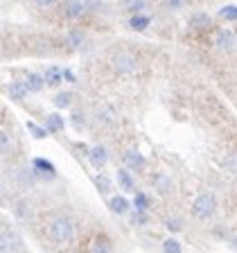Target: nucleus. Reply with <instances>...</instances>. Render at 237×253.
<instances>
[{
	"label": "nucleus",
	"instance_id": "f257e3e1",
	"mask_svg": "<svg viewBox=\"0 0 237 253\" xmlns=\"http://www.w3.org/2000/svg\"><path fill=\"white\" fill-rule=\"evenodd\" d=\"M47 237H50L54 244H59V247H66V244L73 242V237H75V224L63 215L54 217V219L47 224Z\"/></svg>",
	"mask_w": 237,
	"mask_h": 253
},
{
	"label": "nucleus",
	"instance_id": "f03ea898",
	"mask_svg": "<svg viewBox=\"0 0 237 253\" xmlns=\"http://www.w3.org/2000/svg\"><path fill=\"white\" fill-rule=\"evenodd\" d=\"M111 68L116 70V73L129 75L140 68V61H138V57L133 52H129V50H118V52L111 57Z\"/></svg>",
	"mask_w": 237,
	"mask_h": 253
},
{
	"label": "nucleus",
	"instance_id": "7ed1b4c3",
	"mask_svg": "<svg viewBox=\"0 0 237 253\" xmlns=\"http://www.w3.org/2000/svg\"><path fill=\"white\" fill-rule=\"evenodd\" d=\"M217 211V199L215 195H199L195 199V204H192V215L199 217V219H208V217H212Z\"/></svg>",
	"mask_w": 237,
	"mask_h": 253
},
{
	"label": "nucleus",
	"instance_id": "20e7f679",
	"mask_svg": "<svg viewBox=\"0 0 237 253\" xmlns=\"http://www.w3.org/2000/svg\"><path fill=\"white\" fill-rule=\"evenodd\" d=\"M25 244L23 237L16 231H2L0 233V253H23Z\"/></svg>",
	"mask_w": 237,
	"mask_h": 253
},
{
	"label": "nucleus",
	"instance_id": "39448f33",
	"mask_svg": "<svg viewBox=\"0 0 237 253\" xmlns=\"http://www.w3.org/2000/svg\"><path fill=\"white\" fill-rule=\"evenodd\" d=\"M61 14L68 18V21H77V18H81V16L86 14V5L84 0H66L61 7Z\"/></svg>",
	"mask_w": 237,
	"mask_h": 253
},
{
	"label": "nucleus",
	"instance_id": "423d86ee",
	"mask_svg": "<svg viewBox=\"0 0 237 253\" xmlns=\"http://www.w3.org/2000/svg\"><path fill=\"white\" fill-rule=\"evenodd\" d=\"M215 43L221 52H233L235 50V30H217Z\"/></svg>",
	"mask_w": 237,
	"mask_h": 253
},
{
	"label": "nucleus",
	"instance_id": "0eeeda50",
	"mask_svg": "<svg viewBox=\"0 0 237 253\" xmlns=\"http://www.w3.org/2000/svg\"><path fill=\"white\" fill-rule=\"evenodd\" d=\"M95 120H97V125H100V126L109 129V126L118 125V113H116V109H113V106H102V109L97 111Z\"/></svg>",
	"mask_w": 237,
	"mask_h": 253
},
{
	"label": "nucleus",
	"instance_id": "6e6552de",
	"mask_svg": "<svg viewBox=\"0 0 237 253\" xmlns=\"http://www.w3.org/2000/svg\"><path fill=\"white\" fill-rule=\"evenodd\" d=\"M190 27L192 30H210V25H212V18H210V14H205V11H197V14H192L190 16Z\"/></svg>",
	"mask_w": 237,
	"mask_h": 253
},
{
	"label": "nucleus",
	"instance_id": "1a4fd4ad",
	"mask_svg": "<svg viewBox=\"0 0 237 253\" xmlns=\"http://www.w3.org/2000/svg\"><path fill=\"white\" fill-rule=\"evenodd\" d=\"M124 165L129 169H133V172H142L145 169V158H142V154L140 152H126L124 154Z\"/></svg>",
	"mask_w": 237,
	"mask_h": 253
},
{
	"label": "nucleus",
	"instance_id": "9d476101",
	"mask_svg": "<svg viewBox=\"0 0 237 253\" xmlns=\"http://www.w3.org/2000/svg\"><path fill=\"white\" fill-rule=\"evenodd\" d=\"M23 86H25L27 93H39V90H43V86H45V82H43L41 75L37 73H30L27 75V79L23 82Z\"/></svg>",
	"mask_w": 237,
	"mask_h": 253
},
{
	"label": "nucleus",
	"instance_id": "9b49d317",
	"mask_svg": "<svg viewBox=\"0 0 237 253\" xmlns=\"http://www.w3.org/2000/svg\"><path fill=\"white\" fill-rule=\"evenodd\" d=\"M149 23H152V18L145 14H133L131 16V21H129V25H131V30L136 32H145L149 27Z\"/></svg>",
	"mask_w": 237,
	"mask_h": 253
},
{
	"label": "nucleus",
	"instance_id": "f8f14e48",
	"mask_svg": "<svg viewBox=\"0 0 237 253\" xmlns=\"http://www.w3.org/2000/svg\"><path fill=\"white\" fill-rule=\"evenodd\" d=\"M109 208L116 212V215H124V212L129 211V201H126L124 197L118 195V197H113V199L109 201Z\"/></svg>",
	"mask_w": 237,
	"mask_h": 253
},
{
	"label": "nucleus",
	"instance_id": "ddd939ff",
	"mask_svg": "<svg viewBox=\"0 0 237 253\" xmlns=\"http://www.w3.org/2000/svg\"><path fill=\"white\" fill-rule=\"evenodd\" d=\"M149 0H124L122 2V7H124L126 11H131V14H142V11L147 9Z\"/></svg>",
	"mask_w": 237,
	"mask_h": 253
},
{
	"label": "nucleus",
	"instance_id": "4468645a",
	"mask_svg": "<svg viewBox=\"0 0 237 253\" xmlns=\"http://www.w3.org/2000/svg\"><path fill=\"white\" fill-rule=\"evenodd\" d=\"M90 163H93L95 168H104L106 165V149L100 147V145L90 149Z\"/></svg>",
	"mask_w": 237,
	"mask_h": 253
},
{
	"label": "nucleus",
	"instance_id": "2eb2a0df",
	"mask_svg": "<svg viewBox=\"0 0 237 253\" xmlns=\"http://www.w3.org/2000/svg\"><path fill=\"white\" fill-rule=\"evenodd\" d=\"M154 188H156L160 195H167L169 190H172V181H169V176H165V174H156V176H154Z\"/></svg>",
	"mask_w": 237,
	"mask_h": 253
},
{
	"label": "nucleus",
	"instance_id": "dca6fc26",
	"mask_svg": "<svg viewBox=\"0 0 237 253\" xmlns=\"http://www.w3.org/2000/svg\"><path fill=\"white\" fill-rule=\"evenodd\" d=\"M43 82H45L47 86H59L61 84V70L59 68H47L45 70V75H43Z\"/></svg>",
	"mask_w": 237,
	"mask_h": 253
},
{
	"label": "nucleus",
	"instance_id": "f3484780",
	"mask_svg": "<svg viewBox=\"0 0 237 253\" xmlns=\"http://www.w3.org/2000/svg\"><path fill=\"white\" fill-rule=\"evenodd\" d=\"M84 39H86V34L81 30H70L68 34H66V43H68L70 47H79L84 43Z\"/></svg>",
	"mask_w": 237,
	"mask_h": 253
},
{
	"label": "nucleus",
	"instance_id": "a211bd4d",
	"mask_svg": "<svg viewBox=\"0 0 237 253\" xmlns=\"http://www.w3.org/2000/svg\"><path fill=\"white\" fill-rule=\"evenodd\" d=\"M7 90H9V97H11V100H25V95H27L23 82H11Z\"/></svg>",
	"mask_w": 237,
	"mask_h": 253
},
{
	"label": "nucleus",
	"instance_id": "6ab92c4d",
	"mask_svg": "<svg viewBox=\"0 0 237 253\" xmlns=\"http://www.w3.org/2000/svg\"><path fill=\"white\" fill-rule=\"evenodd\" d=\"M90 253H111V242L109 237L100 235L97 240L93 242V249H90Z\"/></svg>",
	"mask_w": 237,
	"mask_h": 253
},
{
	"label": "nucleus",
	"instance_id": "aec40b11",
	"mask_svg": "<svg viewBox=\"0 0 237 253\" xmlns=\"http://www.w3.org/2000/svg\"><path fill=\"white\" fill-rule=\"evenodd\" d=\"M45 125H47V131H61L63 129V118L59 116V113H50L47 120H45Z\"/></svg>",
	"mask_w": 237,
	"mask_h": 253
},
{
	"label": "nucleus",
	"instance_id": "412c9836",
	"mask_svg": "<svg viewBox=\"0 0 237 253\" xmlns=\"http://www.w3.org/2000/svg\"><path fill=\"white\" fill-rule=\"evenodd\" d=\"M14 212H16V217H18L21 221H25V219H30L32 208H30V204H27V201H18V204L14 206Z\"/></svg>",
	"mask_w": 237,
	"mask_h": 253
},
{
	"label": "nucleus",
	"instance_id": "4be33fe9",
	"mask_svg": "<svg viewBox=\"0 0 237 253\" xmlns=\"http://www.w3.org/2000/svg\"><path fill=\"white\" fill-rule=\"evenodd\" d=\"M219 18H224V21H235L237 18V7L233 5H226V7H221L219 9Z\"/></svg>",
	"mask_w": 237,
	"mask_h": 253
},
{
	"label": "nucleus",
	"instance_id": "5701e85b",
	"mask_svg": "<svg viewBox=\"0 0 237 253\" xmlns=\"http://www.w3.org/2000/svg\"><path fill=\"white\" fill-rule=\"evenodd\" d=\"M118 181H120V185L124 190H133V179L126 169H120V172H118Z\"/></svg>",
	"mask_w": 237,
	"mask_h": 253
},
{
	"label": "nucleus",
	"instance_id": "b1692460",
	"mask_svg": "<svg viewBox=\"0 0 237 253\" xmlns=\"http://www.w3.org/2000/svg\"><path fill=\"white\" fill-rule=\"evenodd\" d=\"M163 251L165 253H181V244L174 240V237H169V240H165L163 242Z\"/></svg>",
	"mask_w": 237,
	"mask_h": 253
},
{
	"label": "nucleus",
	"instance_id": "393cba45",
	"mask_svg": "<svg viewBox=\"0 0 237 253\" xmlns=\"http://www.w3.org/2000/svg\"><path fill=\"white\" fill-rule=\"evenodd\" d=\"M70 102H73V93H59L57 97H54V104H57L59 109H63V106H70Z\"/></svg>",
	"mask_w": 237,
	"mask_h": 253
},
{
	"label": "nucleus",
	"instance_id": "a878e982",
	"mask_svg": "<svg viewBox=\"0 0 237 253\" xmlns=\"http://www.w3.org/2000/svg\"><path fill=\"white\" fill-rule=\"evenodd\" d=\"M165 2V7H167L169 11H179V9H183L185 7V0H163Z\"/></svg>",
	"mask_w": 237,
	"mask_h": 253
},
{
	"label": "nucleus",
	"instance_id": "bb28decb",
	"mask_svg": "<svg viewBox=\"0 0 237 253\" xmlns=\"http://www.w3.org/2000/svg\"><path fill=\"white\" fill-rule=\"evenodd\" d=\"M147 204H149V201H147V197H145V195H142V192H138V195H136V208H138V211H145V208H147Z\"/></svg>",
	"mask_w": 237,
	"mask_h": 253
},
{
	"label": "nucleus",
	"instance_id": "cd10ccee",
	"mask_svg": "<svg viewBox=\"0 0 237 253\" xmlns=\"http://www.w3.org/2000/svg\"><path fill=\"white\" fill-rule=\"evenodd\" d=\"M34 168L41 169V172H50V174H54V168H52L50 163H45V161H34Z\"/></svg>",
	"mask_w": 237,
	"mask_h": 253
},
{
	"label": "nucleus",
	"instance_id": "c85d7f7f",
	"mask_svg": "<svg viewBox=\"0 0 237 253\" xmlns=\"http://www.w3.org/2000/svg\"><path fill=\"white\" fill-rule=\"evenodd\" d=\"M7 147H9V136L5 131H0V154L7 152Z\"/></svg>",
	"mask_w": 237,
	"mask_h": 253
},
{
	"label": "nucleus",
	"instance_id": "c756f323",
	"mask_svg": "<svg viewBox=\"0 0 237 253\" xmlns=\"http://www.w3.org/2000/svg\"><path fill=\"white\" fill-rule=\"evenodd\" d=\"M32 2H34L37 7H41V9H47V7H52L57 0H32Z\"/></svg>",
	"mask_w": 237,
	"mask_h": 253
},
{
	"label": "nucleus",
	"instance_id": "7c9ffc66",
	"mask_svg": "<svg viewBox=\"0 0 237 253\" xmlns=\"http://www.w3.org/2000/svg\"><path fill=\"white\" fill-rule=\"evenodd\" d=\"M30 131L34 133V136H37V138H43V136H45V133H47V131H43V129H39L37 125H32V122H30Z\"/></svg>",
	"mask_w": 237,
	"mask_h": 253
},
{
	"label": "nucleus",
	"instance_id": "2f4dec72",
	"mask_svg": "<svg viewBox=\"0 0 237 253\" xmlns=\"http://www.w3.org/2000/svg\"><path fill=\"white\" fill-rule=\"evenodd\" d=\"M97 185H100L102 192H106V190H109V179H106V176H100V179H97Z\"/></svg>",
	"mask_w": 237,
	"mask_h": 253
},
{
	"label": "nucleus",
	"instance_id": "473e14b6",
	"mask_svg": "<svg viewBox=\"0 0 237 253\" xmlns=\"http://www.w3.org/2000/svg\"><path fill=\"white\" fill-rule=\"evenodd\" d=\"M167 228H169V231H179V228H181V221L179 219H169L167 221Z\"/></svg>",
	"mask_w": 237,
	"mask_h": 253
}]
</instances>
